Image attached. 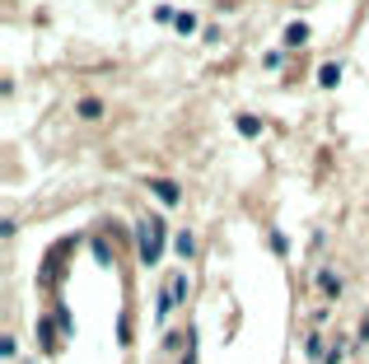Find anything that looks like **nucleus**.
Segmentation results:
<instances>
[{
    "mask_svg": "<svg viewBox=\"0 0 369 364\" xmlns=\"http://www.w3.org/2000/svg\"><path fill=\"white\" fill-rule=\"evenodd\" d=\"M136 238H140V261H145V266H155V261L164 257V220L140 224V229H136Z\"/></svg>",
    "mask_w": 369,
    "mask_h": 364,
    "instance_id": "1",
    "label": "nucleus"
},
{
    "mask_svg": "<svg viewBox=\"0 0 369 364\" xmlns=\"http://www.w3.org/2000/svg\"><path fill=\"white\" fill-rule=\"evenodd\" d=\"M150 192H155L164 206H178V196H183V192H178L173 182H164V178H150Z\"/></svg>",
    "mask_w": 369,
    "mask_h": 364,
    "instance_id": "2",
    "label": "nucleus"
},
{
    "mask_svg": "<svg viewBox=\"0 0 369 364\" xmlns=\"http://www.w3.org/2000/svg\"><path fill=\"white\" fill-rule=\"evenodd\" d=\"M164 299H168V304H183L187 299V276H173V281L164 285Z\"/></svg>",
    "mask_w": 369,
    "mask_h": 364,
    "instance_id": "3",
    "label": "nucleus"
},
{
    "mask_svg": "<svg viewBox=\"0 0 369 364\" xmlns=\"http://www.w3.org/2000/svg\"><path fill=\"white\" fill-rule=\"evenodd\" d=\"M318 289H322V294H342V276H332V271H318Z\"/></svg>",
    "mask_w": 369,
    "mask_h": 364,
    "instance_id": "4",
    "label": "nucleus"
},
{
    "mask_svg": "<svg viewBox=\"0 0 369 364\" xmlns=\"http://www.w3.org/2000/svg\"><path fill=\"white\" fill-rule=\"evenodd\" d=\"M173 252H178V257H192V252H196V238H192V234L183 229V234L173 238Z\"/></svg>",
    "mask_w": 369,
    "mask_h": 364,
    "instance_id": "5",
    "label": "nucleus"
},
{
    "mask_svg": "<svg viewBox=\"0 0 369 364\" xmlns=\"http://www.w3.org/2000/svg\"><path fill=\"white\" fill-rule=\"evenodd\" d=\"M337 79H342V66H337V61H332V66H322V70H318V84H322V89H332V84H337Z\"/></svg>",
    "mask_w": 369,
    "mask_h": 364,
    "instance_id": "6",
    "label": "nucleus"
},
{
    "mask_svg": "<svg viewBox=\"0 0 369 364\" xmlns=\"http://www.w3.org/2000/svg\"><path fill=\"white\" fill-rule=\"evenodd\" d=\"M79 117H103V99H79Z\"/></svg>",
    "mask_w": 369,
    "mask_h": 364,
    "instance_id": "7",
    "label": "nucleus"
},
{
    "mask_svg": "<svg viewBox=\"0 0 369 364\" xmlns=\"http://www.w3.org/2000/svg\"><path fill=\"white\" fill-rule=\"evenodd\" d=\"M285 42H290V47H304V42H309V28H304V24H290V28H285Z\"/></svg>",
    "mask_w": 369,
    "mask_h": 364,
    "instance_id": "8",
    "label": "nucleus"
},
{
    "mask_svg": "<svg viewBox=\"0 0 369 364\" xmlns=\"http://www.w3.org/2000/svg\"><path fill=\"white\" fill-rule=\"evenodd\" d=\"M238 131H243V135H257V131H262V122H257V117H248V112H243V117H238Z\"/></svg>",
    "mask_w": 369,
    "mask_h": 364,
    "instance_id": "9",
    "label": "nucleus"
},
{
    "mask_svg": "<svg viewBox=\"0 0 369 364\" xmlns=\"http://www.w3.org/2000/svg\"><path fill=\"white\" fill-rule=\"evenodd\" d=\"M173 24H178V33H192V28H196V19H192V14H178Z\"/></svg>",
    "mask_w": 369,
    "mask_h": 364,
    "instance_id": "10",
    "label": "nucleus"
}]
</instances>
